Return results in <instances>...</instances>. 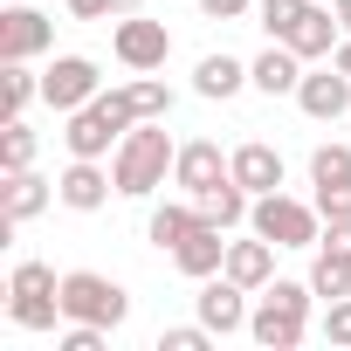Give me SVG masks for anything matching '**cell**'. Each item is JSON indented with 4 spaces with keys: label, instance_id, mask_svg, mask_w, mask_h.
I'll return each instance as SVG.
<instances>
[{
    "label": "cell",
    "instance_id": "1",
    "mask_svg": "<svg viewBox=\"0 0 351 351\" xmlns=\"http://www.w3.org/2000/svg\"><path fill=\"white\" fill-rule=\"evenodd\" d=\"M172 158H180V152H172V138H165V117H145V124L124 131V145H117V158H110V180H117L124 200H145L152 186H165Z\"/></svg>",
    "mask_w": 351,
    "mask_h": 351
},
{
    "label": "cell",
    "instance_id": "2",
    "mask_svg": "<svg viewBox=\"0 0 351 351\" xmlns=\"http://www.w3.org/2000/svg\"><path fill=\"white\" fill-rule=\"evenodd\" d=\"M310 296H317L310 282H269L262 303L248 310V337L269 344V351H296L303 330H310Z\"/></svg>",
    "mask_w": 351,
    "mask_h": 351
},
{
    "label": "cell",
    "instance_id": "3",
    "mask_svg": "<svg viewBox=\"0 0 351 351\" xmlns=\"http://www.w3.org/2000/svg\"><path fill=\"white\" fill-rule=\"evenodd\" d=\"M8 317L21 330H56V317H62V276L49 262H14V276H8Z\"/></svg>",
    "mask_w": 351,
    "mask_h": 351
},
{
    "label": "cell",
    "instance_id": "4",
    "mask_svg": "<svg viewBox=\"0 0 351 351\" xmlns=\"http://www.w3.org/2000/svg\"><path fill=\"white\" fill-rule=\"evenodd\" d=\"M138 117H131V104H124V90H110V97H90L83 110H69V152L76 158H104L110 145H124V131H131Z\"/></svg>",
    "mask_w": 351,
    "mask_h": 351
},
{
    "label": "cell",
    "instance_id": "5",
    "mask_svg": "<svg viewBox=\"0 0 351 351\" xmlns=\"http://www.w3.org/2000/svg\"><path fill=\"white\" fill-rule=\"evenodd\" d=\"M62 317H69V324H104V330H117V324L131 317V296H124L110 276H97V269H69V276H62Z\"/></svg>",
    "mask_w": 351,
    "mask_h": 351
},
{
    "label": "cell",
    "instance_id": "6",
    "mask_svg": "<svg viewBox=\"0 0 351 351\" xmlns=\"http://www.w3.org/2000/svg\"><path fill=\"white\" fill-rule=\"evenodd\" d=\"M317 221H324V214L303 207V200H289V193H255V207H248V228L269 234L276 248H317V241H324Z\"/></svg>",
    "mask_w": 351,
    "mask_h": 351
},
{
    "label": "cell",
    "instance_id": "7",
    "mask_svg": "<svg viewBox=\"0 0 351 351\" xmlns=\"http://www.w3.org/2000/svg\"><path fill=\"white\" fill-rule=\"evenodd\" d=\"M110 49H117V62H124V69H165V56H172V35H165V21L124 14V21L110 28Z\"/></svg>",
    "mask_w": 351,
    "mask_h": 351
},
{
    "label": "cell",
    "instance_id": "8",
    "mask_svg": "<svg viewBox=\"0 0 351 351\" xmlns=\"http://www.w3.org/2000/svg\"><path fill=\"white\" fill-rule=\"evenodd\" d=\"M90 97H104V90H97V62H90V56H56V69L42 76V104L69 117V110H83Z\"/></svg>",
    "mask_w": 351,
    "mask_h": 351
},
{
    "label": "cell",
    "instance_id": "9",
    "mask_svg": "<svg viewBox=\"0 0 351 351\" xmlns=\"http://www.w3.org/2000/svg\"><path fill=\"white\" fill-rule=\"evenodd\" d=\"M200 324H207L214 337H228V330H248V289H241L228 269L200 282Z\"/></svg>",
    "mask_w": 351,
    "mask_h": 351
},
{
    "label": "cell",
    "instance_id": "10",
    "mask_svg": "<svg viewBox=\"0 0 351 351\" xmlns=\"http://www.w3.org/2000/svg\"><path fill=\"white\" fill-rule=\"evenodd\" d=\"M49 42H56L49 14H35V8H8L0 14V62H35Z\"/></svg>",
    "mask_w": 351,
    "mask_h": 351
},
{
    "label": "cell",
    "instance_id": "11",
    "mask_svg": "<svg viewBox=\"0 0 351 351\" xmlns=\"http://www.w3.org/2000/svg\"><path fill=\"white\" fill-rule=\"evenodd\" d=\"M221 180H234V158H221V145H207V138L180 145V158H172V186H186V193L200 200V193L221 186Z\"/></svg>",
    "mask_w": 351,
    "mask_h": 351
},
{
    "label": "cell",
    "instance_id": "12",
    "mask_svg": "<svg viewBox=\"0 0 351 351\" xmlns=\"http://www.w3.org/2000/svg\"><path fill=\"white\" fill-rule=\"evenodd\" d=\"M296 104H303V117L330 124V117H344V110H351V76L330 62V69H317V76H303V83H296Z\"/></svg>",
    "mask_w": 351,
    "mask_h": 351
},
{
    "label": "cell",
    "instance_id": "13",
    "mask_svg": "<svg viewBox=\"0 0 351 351\" xmlns=\"http://www.w3.org/2000/svg\"><path fill=\"white\" fill-rule=\"evenodd\" d=\"M172 269H180V276H193V282H207V276H221L228 269V241H221V228H193L180 248H172Z\"/></svg>",
    "mask_w": 351,
    "mask_h": 351
},
{
    "label": "cell",
    "instance_id": "14",
    "mask_svg": "<svg viewBox=\"0 0 351 351\" xmlns=\"http://www.w3.org/2000/svg\"><path fill=\"white\" fill-rule=\"evenodd\" d=\"M110 186H117V180H110V172H97V158H76L62 180H56V200L76 207V214H97V207L110 200Z\"/></svg>",
    "mask_w": 351,
    "mask_h": 351
},
{
    "label": "cell",
    "instance_id": "15",
    "mask_svg": "<svg viewBox=\"0 0 351 351\" xmlns=\"http://www.w3.org/2000/svg\"><path fill=\"white\" fill-rule=\"evenodd\" d=\"M248 76H255V90H262V97H296V83H303V56H296L289 42H276L269 56H255V62H248Z\"/></svg>",
    "mask_w": 351,
    "mask_h": 351
},
{
    "label": "cell",
    "instance_id": "16",
    "mask_svg": "<svg viewBox=\"0 0 351 351\" xmlns=\"http://www.w3.org/2000/svg\"><path fill=\"white\" fill-rule=\"evenodd\" d=\"M228 276L241 289H269L276 282V241L255 234V241H228Z\"/></svg>",
    "mask_w": 351,
    "mask_h": 351
},
{
    "label": "cell",
    "instance_id": "17",
    "mask_svg": "<svg viewBox=\"0 0 351 351\" xmlns=\"http://www.w3.org/2000/svg\"><path fill=\"white\" fill-rule=\"evenodd\" d=\"M228 158H234V180L248 193H282V152L276 145H234Z\"/></svg>",
    "mask_w": 351,
    "mask_h": 351
},
{
    "label": "cell",
    "instance_id": "18",
    "mask_svg": "<svg viewBox=\"0 0 351 351\" xmlns=\"http://www.w3.org/2000/svg\"><path fill=\"white\" fill-rule=\"evenodd\" d=\"M193 207H200V221H207V228H221V234H228V228H241V221H248V186H241V180H221V186H207Z\"/></svg>",
    "mask_w": 351,
    "mask_h": 351
},
{
    "label": "cell",
    "instance_id": "19",
    "mask_svg": "<svg viewBox=\"0 0 351 351\" xmlns=\"http://www.w3.org/2000/svg\"><path fill=\"white\" fill-rule=\"evenodd\" d=\"M337 35H344V28H337V14H330V8H310V14L296 21L289 49H296L303 62H317V56H337Z\"/></svg>",
    "mask_w": 351,
    "mask_h": 351
},
{
    "label": "cell",
    "instance_id": "20",
    "mask_svg": "<svg viewBox=\"0 0 351 351\" xmlns=\"http://www.w3.org/2000/svg\"><path fill=\"white\" fill-rule=\"evenodd\" d=\"M241 83H255V76H248V62H234V56H200V69H193V90H200V97H221V104H228Z\"/></svg>",
    "mask_w": 351,
    "mask_h": 351
},
{
    "label": "cell",
    "instance_id": "21",
    "mask_svg": "<svg viewBox=\"0 0 351 351\" xmlns=\"http://www.w3.org/2000/svg\"><path fill=\"white\" fill-rule=\"evenodd\" d=\"M49 207V180H35V172H8V193H0V214H8L14 228L21 221H35Z\"/></svg>",
    "mask_w": 351,
    "mask_h": 351
},
{
    "label": "cell",
    "instance_id": "22",
    "mask_svg": "<svg viewBox=\"0 0 351 351\" xmlns=\"http://www.w3.org/2000/svg\"><path fill=\"white\" fill-rule=\"evenodd\" d=\"M124 104H131L138 124H145V117H172V90H165L152 69H138V83H124Z\"/></svg>",
    "mask_w": 351,
    "mask_h": 351
},
{
    "label": "cell",
    "instance_id": "23",
    "mask_svg": "<svg viewBox=\"0 0 351 351\" xmlns=\"http://www.w3.org/2000/svg\"><path fill=\"white\" fill-rule=\"evenodd\" d=\"M35 97H42V76L28 62H8V76H0V117H21Z\"/></svg>",
    "mask_w": 351,
    "mask_h": 351
},
{
    "label": "cell",
    "instance_id": "24",
    "mask_svg": "<svg viewBox=\"0 0 351 351\" xmlns=\"http://www.w3.org/2000/svg\"><path fill=\"white\" fill-rule=\"evenodd\" d=\"M193 228H200V207H180V200H165V207L152 214V241H158V248H180Z\"/></svg>",
    "mask_w": 351,
    "mask_h": 351
},
{
    "label": "cell",
    "instance_id": "25",
    "mask_svg": "<svg viewBox=\"0 0 351 351\" xmlns=\"http://www.w3.org/2000/svg\"><path fill=\"white\" fill-rule=\"evenodd\" d=\"M310 289H317L324 303H337V296H351V262L324 248V255H317V269H310Z\"/></svg>",
    "mask_w": 351,
    "mask_h": 351
},
{
    "label": "cell",
    "instance_id": "26",
    "mask_svg": "<svg viewBox=\"0 0 351 351\" xmlns=\"http://www.w3.org/2000/svg\"><path fill=\"white\" fill-rule=\"evenodd\" d=\"M35 165V131L21 117H8V131H0V172H28Z\"/></svg>",
    "mask_w": 351,
    "mask_h": 351
},
{
    "label": "cell",
    "instance_id": "27",
    "mask_svg": "<svg viewBox=\"0 0 351 351\" xmlns=\"http://www.w3.org/2000/svg\"><path fill=\"white\" fill-rule=\"evenodd\" d=\"M255 14H262V28H269V42H289V35H296V21L310 14V0H262Z\"/></svg>",
    "mask_w": 351,
    "mask_h": 351
},
{
    "label": "cell",
    "instance_id": "28",
    "mask_svg": "<svg viewBox=\"0 0 351 351\" xmlns=\"http://www.w3.org/2000/svg\"><path fill=\"white\" fill-rule=\"evenodd\" d=\"M351 180V145H317L310 152V186H337Z\"/></svg>",
    "mask_w": 351,
    "mask_h": 351
},
{
    "label": "cell",
    "instance_id": "29",
    "mask_svg": "<svg viewBox=\"0 0 351 351\" xmlns=\"http://www.w3.org/2000/svg\"><path fill=\"white\" fill-rule=\"evenodd\" d=\"M317 214H324V221H351V180L317 186Z\"/></svg>",
    "mask_w": 351,
    "mask_h": 351
},
{
    "label": "cell",
    "instance_id": "30",
    "mask_svg": "<svg viewBox=\"0 0 351 351\" xmlns=\"http://www.w3.org/2000/svg\"><path fill=\"white\" fill-rule=\"evenodd\" d=\"M207 337H214L207 324H180V330H165V337H158V351H207Z\"/></svg>",
    "mask_w": 351,
    "mask_h": 351
},
{
    "label": "cell",
    "instance_id": "31",
    "mask_svg": "<svg viewBox=\"0 0 351 351\" xmlns=\"http://www.w3.org/2000/svg\"><path fill=\"white\" fill-rule=\"evenodd\" d=\"M324 337H330V344H351V296H337V303L324 310Z\"/></svg>",
    "mask_w": 351,
    "mask_h": 351
},
{
    "label": "cell",
    "instance_id": "32",
    "mask_svg": "<svg viewBox=\"0 0 351 351\" xmlns=\"http://www.w3.org/2000/svg\"><path fill=\"white\" fill-rule=\"evenodd\" d=\"M62 351H104V324H69L62 330Z\"/></svg>",
    "mask_w": 351,
    "mask_h": 351
},
{
    "label": "cell",
    "instance_id": "33",
    "mask_svg": "<svg viewBox=\"0 0 351 351\" xmlns=\"http://www.w3.org/2000/svg\"><path fill=\"white\" fill-rule=\"evenodd\" d=\"M324 248L351 262V221H324Z\"/></svg>",
    "mask_w": 351,
    "mask_h": 351
},
{
    "label": "cell",
    "instance_id": "34",
    "mask_svg": "<svg viewBox=\"0 0 351 351\" xmlns=\"http://www.w3.org/2000/svg\"><path fill=\"white\" fill-rule=\"evenodd\" d=\"M255 8V0H200V14H214V21H241Z\"/></svg>",
    "mask_w": 351,
    "mask_h": 351
},
{
    "label": "cell",
    "instance_id": "35",
    "mask_svg": "<svg viewBox=\"0 0 351 351\" xmlns=\"http://www.w3.org/2000/svg\"><path fill=\"white\" fill-rule=\"evenodd\" d=\"M69 14H76V21H104V14H117V8H110V0H69Z\"/></svg>",
    "mask_w": 351,
    "mask_h": 351
},
{
    "label": "cell",
    "instance_id": "36",
    "mask_svg": "<svg viewBox=\"0 0 351 351\" xmlns=\"http://www.w3.org/2000/svg\"><path fill=\"white\" fill-rule=\"evenodd\" d=\"M330 14H337V28L351 35V0H330Z\"/></svg>",
    "mask_w": 351,
    "mask_h": 351
},
{
    "label": "cell",
    "instance_id": "37",
    "mask_svg": "<svg viewBox=\"0 0 351 351\" xmlns=\"http://www.w3.org/2000/svg\"><path fill=\"white\" fill-rule=\"evenodd\" d=\"M330 62H337V69H344V76H351V35H344V42H337V56H330Z\"/></svg>",
    "mask_w": 351,
    "mask_h": 351
},
{
    "label": "cell",
    "instance_id": "38",
    "mask_svg": "<svg viewBox=\"0 0 351 351\" xmlns=\"http://www.w3.org/2000/svg\"><path fill=\"white\" fill-rule=\"evenodd\" d=\"M110 8H117V14H138V8H145V0H110Z\"/></svg>",
    "mask_w": 351,
    "mask_h": 351
}]
</instances>
